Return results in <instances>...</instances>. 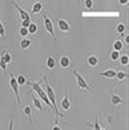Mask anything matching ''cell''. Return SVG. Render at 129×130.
<instances>
[{
	"mask_svg": "<svg viewBox=\"0 0 129 130\" xmlns=\"http://www.w3.org/2000/svg\"><path fill=\"white\" fill-rule=\"evenodd\" d=\"M126 43H127V44H129V36L126 37Z\"/></svg>",
	"mask_w": 129,
	"mask_h": 130,
	"instance_id": "35",
	"label": "cell"
},
{
	"mask_svg": "<svg viewBox=\"0 0 129 130\" xmlns=\"http://www.w3.org/2000/svg\"><path fill=\"white\" fill-rule=\"evenodd\" d=\"M10 86H11L12 91L15 92V95H16V100H17V102L20 104V98H19V93H18V84L17 82H16V77L14 75H10Z\"/></svg>",
	"mask_w": 129,
	"mask_h": 130,
	"instance_id": "4",
	"label": "cell"
},
{
	"mask_svg": "<svg viewBox=\"0 0 129 130\" xmlns=\"http://www.w3.org/2000/svg\"><path fill=\"white\" fill-rule=\"evenodd\" d=\"M120 4H121V5H126V4H128V0H121V1H120Z\"/></svg>",
	"mask_w": 129,
	"mask_h": 130,
	"instance_id": "34",
	"label": "cell"
},
{
	"mask_svg": "<svg viewBox=\"0 0 129 130\" xmlns=\"http://www.w3.org/2000/svg\"><path fill=\"white\" fill-rule=\"evenodd\" d=\"M116 74H117V72H116L114 69H109V70H106L104 72H102L101 76L108 77V78H114V77H116Z\"/></svg>",
	"mask_w": 129,
	"mask_h": 130,
	"instance_id": "8",
	"label": "cell"
},
{
	"mask_svg": "<svg viewBox=\"0 0 129 130\" xmlns=\"http://www.w3.org/2000/svg\"><path fill=\"white\" fill-rule=\"evenodd\" d=\"M12 127H14V120L11 118V121H10V124H9V130H12Z\"/></svg>",
	"mask_w": 129,
	"mask_h": 130,
	"instance_id": "32",
	"label": "cell"
},
{
	"mask_svg": "<svg viewBox=\"0 0 129 130\" xmlns=\"http://www.w3.org/2000/svg\"><path fill=\"white\" fill-rule=\"evenodd\" d=\"M52 130H62V128H61L60 126H57V124H56V126L53 127V129H52Z\"/></svg>",
	"mask_w": 129,
	"mask_h": 130,
	"instance_id": "33",
	"label": "cell"
},
{
	"mask_svg": "<svg viewBox=\"0 0 129 130\" xmlns=\"http://www.w3.org/2000/svg\"><path fill=\"white\" fill-rule=\"evenodd\" d=\"M60 64L62 67H68L70 65V58L68 56H62L61 59H60Z\"/></svg>",
	"mask_w": 129,
	"mask_h": 130,
	"instance_id": "14",
	"label": "cell"
},
{
	"mask_svg": "<svg viewBox=\"0 0 129 130\" xmlns=\"http://www.w3.org/2000/svg\"><path fill=\"white\" fill-rule=\"evenodd\" d=\"M0 36L5 37L6 35H5V27H4V24L0 21Z\"/></svg>",
	"mask_w": 129,
	"mask_h": 130,
	"instance_id": "27",
	"label": "cell"
},
{
	"mask_svg": "<svg viewBox=\"0 0 129 130\" xmlns=\"http://www.w3.org/2000/svg\"><path fill=\"white\" fill-rule=\"evenodd\" d=\"M0 59H2V61L5 62V63H10L11 62V55L9 54V52H6V53H4L2 54V56H1V58Z\"/></svg>",
	"mask_w": 129,
	"mask_h": 130,
	"instance_id": "17",
	"label": "cell"
},
{
	"mask_svg": "<svg viewBox=\"0 0 129 130\" xmlns=\"http://www.w3.org/2000/svg\"><path fill=\"white\" fill-rule=\"evenodd\" d=\"M30 108H29V105H27V107H25V109H24V113H25L26 116H29V119H30ZM31 121V119H30Z\"/></svg>",
	"mask_w": 129,
	"mask_h": 130,
	"instance_id": "26",
	"label": "cell"
},
{
	"mask_svg": "<svg viewBox=\"0 0 129 130\" xmlns=\"http://www.w3.org/2000/svg\"><path fill=\"white\" fill-rule=\"evenodd\" d=\"M84 5H85V7H87V8H91L93 6V2H92V0H85Z\"/></svg>",
	"mask_w": 129,
	"mask_h": 130,
	"instance_id": "29",
	"label": "cell"
},
{
	"mask_svg": "<svg viewBox=\"0 0 129 130\" xmlns=\"http://www.w3.org/2000/svg\"><path fill=\"white\" fill-rule=\"evenodd\" d=\"M27 29H28V32H29V34H35V32L37 31V29H38V28H37V25H36V24L30 23V25L28 26Z\"/></svg>",
	"mask_w": 129,
	"mask_h": 130,
	"instance_id": "19",
	"label": "cell"
},
{
	"mask_svg": "<svg viewBox=\"0 0 129 130\" xmlns=\"http://www.w3.org/2000/svg\"><path fill=\"white\" fill-rule=\"evenodd\" d=\"M119 57H120V53L119 52L112 51L111 54H110V58H111L112 61H117V59H119Z\"/></svg>",
	"mask_w": 129,
	"mask_h": 130,
	"instance_id": "21",
	"label": "cell"
},
{
	"mask_svg": "<svg viewBox=\"0 0 129 130\" xmlns=\"http://www.w3.org/2000/svg\"><path fill=\"white\" fill-rule=\"evenodd\" d=\"M21 27H24V28H28V26L30 25V19L28 20H23V23H21Z\"/></svg>",
	"mask_w": 129,
	"mask_h": 130,
	"instance_id": "28",
	"label": "cell"
},
{
	"mask_svg": "<svg viewBox=\"0 0 129 130\" xmlns=\"http://www.w3.org/2000/svg\"><path fill=\"white\" fill-rule=\"evenodd\" d=\"M121 102H123L121 96L117 95V94H115V93L111 94V104L114 105V107H116V105L119 104V103H121Z\"/></svg>",
	"mask_w": 129,
	"mask_h": 130,
	"instance_id": "9",
	"label": "cell"
},
{
	"mask_svg": "<svg viewBox=\"0 0 129 130\" xmlns=\"http://www.w3.org/2000/svg\"><path fill=\"white\" fill-rule=\"evenodd\" d=\"M74 75L76 76V81H77V85H79L80 89H82V90H88V91H92V89L90 88V85H89V83L87 82V80H85L84 77L82 76L81 74H80L77 71H74Z\"/></svg>",
	"mask_w": 129,
	"mask_h": 130,
	"instance_id": "3",
	"label": "cell"
},
{
	"mask_svg": "<svg viewBox=\"0 0 129 130\" xmlns=\"http://www.w3.org/2000/svg\"><path fill=\"white\" fill-rule=\"evenodd\" d=\"M45 83H46V88H47V94H46V95H47V98H48V100H50L51 104H52L53 109L56 111V113H57L58 116H62V113L58 112V110H57V105H56V99H55L54 92H53V90H52V88L50 86V84L47 83V81H45Z\"/></svg>",
	"mask_w": 129,
	"mask_h": 130,
	"instance_id": "2",
	"label": "cell"
},
{
	"mask_svg": "<svg viewBox=\"0 0 129 130\" xmlns=\"http://www.w3.org/2000/svg\"><path fill=\"white\" fill-rule=\"evenodd\" d=\"M88 64L90 65V66H96V65L99 64V59L96 56L94 55H91L88 57Z\"/></svg>",
	"mask_w": 129,
	"mask_h": 130,
	"instance_id": "12",
	"label": "cell"
},
{
	"mask_svg": "<svg viewBox=\"0 0 129 130\" xmlns=\"http://www.w3.org/2000/svg\"><path fill=\"white\" fill-rule=\"evenodd\" d=\"M61 107H62V109H64V110H69L70 108H71V102H70L69 95H65V98L62 100Z\"/></svg>",
	"mask_w": 129,
	"mask_h": 130,
	"instance_id": "10",
	"label": "cell"
},
{
	"mask_svg": "<svg viewBox=\"0 0 129 130\" xmlns=\"http://www.w3.org/2000/svg\"><path fill=\"white\" fill-rule=\"evenodd\" d=\"M31 96H33V102H34V105H35V108H36L37 110H39V111H43V107H42V103H41V101L38 100V98H37L35 94L31 93Z\"/></svg>",
	"mask_w": 129,
	"mask_h": 130,
	"instance_id": "13",
	"label": "cell"
},
{
	"mask_svg": "<svg viewBox=\"0 0 129 130\" xmlns=\"http://www.w3.org/2000/svg\"><path fill=\"white\" fill-rule=\"evenodd\" d=\"M122 42L121 40H116V42L114 43V51H116V52H120V51L122 50Z\"/></svg>",
	"mask_w": 129,
	"mask_h": 130,
	"instance_id": "16",
	"label": "cell"
},
{
	"mask_svg": "<svg viewBox=\"0 0 129 130\" xmlns=\"http://www.w3.org/2000/svg\"><path fill=\"white\" fill-rule=\"evenodd\" d=\"M12 5L16 7V9L18 10V12H19V15H20V18L23 20H28V19H30V16H29V13L27 11H25L24 9H21V8L17 5V2L16 1H12Z\"/></svg>",
	"mask_w": 129,
	"mask_h": 130,
	"instance_id": "6",
	"label": "cell"
},
{
	"mask_svg": "<svg viewBox=\"0 0 129 130\" xmlns=\"http://www.w3.org/2000/svg\"><path fill=\"white\" fill-rule=\"evenodd\" d=\"M120 63L122 65H128V62H129V58H128V55H122L120 56Z\"/></svg>",
	"mask_w": 129,
	"mask_h": 130,
	"instance_id": "23",
	"label": "cell"
},
{
	"mask_svg": "<svg viewBox=\"0 0 129 130\" xmlns=\"http://www.w3.org/2000/svg\"><path fill=\"white\" fill-rule=\"evenodd\" d=\"M116 76L118 77V80L121 81V80H123V78L127 77V73H126V72H122V71H119V72L117 73V74H116Z\"/></svg>",
	"mask_w": 129,
	"mask_h": 130,
	"instance_id": "22",
	"label": "cell"
},
{
	"mask_svg": "<svg viewBox=\"0 0 129 130\" xmlns=\"http://www.w3.org/2000/svg\"><path fill=\"white\" fill-rule=\"evenodd\" d=\"M101 127L99 124V121H98V116H95V123H94V130H100Z\"/></svg>",
	"mask_w": 129,
	"mask_h": 130,
	"instance_id": "30",
	"label": "cell"
},
{
	"mask_svg": "<svg viewBox=\"0 0 129 130\" xmlns=\"http://www.w3.org/2000/svg\"><path fill=\"white\" fill-rule=\"evenodd\" d=\"M0 67H1V69L4 70L5 72H6V69H7V64L5 63V62L2 61V59H0Z\"/></svg>",
	"mask_w": 129,
	"mask_h": 130,
	"instance_id": "31",
	"label": "cell"
},
{
	"mask_svg": "<svg viewBox=\"0 0 129 130\" xmlns=\"http://www.w3.org/2000/svg\"><path fill=\"white\" fill-rule=\"evenodd\" d=\"M43 9V4L39 1H36L35 4L33 5V9H31V11H33V13H38L41 12Z\"/></svg>",
	"mask_w": 129,
	"mask_h": 130,
	"instance_id": "11",
	"label": "cell"
},
{
	"mask_svg": "<svg viewBox=\"0 0 129 130\" xmlns=\"http://www.w3.org/2000/svg\"><path fill=\"white\" fill-rule=\"evenodd\" d=\"M55 64H56V62H55V59L52 57V56H50V57L47 58V61H46V65H47V67L48 69H51V70H53L55 67Z\"/></svg>",
	"mask_w": 129,
	"mask_h": 130,
	"instance_id": "15",
	"label": "cell"
},
{
	"mask_svg": "<svg viewBox=\"0 0 129 130\" xmlns=\"http://www.w3.org/2000/svg\"><path fill=\"white\" fill-rule=\"evenodd\" d=\"M29 84L31 85V88H33V90L36 92L37 94H38V96L41 98V99L43 100V101L46 103L50 108H53L52 107V104H51V102H50V100H48V98L46 95V93H45L44 91H43V89L41 88V85L38 84V83H36V82H29Z\"/></svg>",
	"mask_w": 129,
	"mask_h": 130,
	"instance_id": "1",
	"label": "cell"
},
{
	"mask_svg": "<svg viewBox=\"0 0 129 130\" xmlns=\"http://www.w3.org/2000/svg\"><path fill=\"white\" fill-rule=\"evenodd\" d=\"M44 25H45V29H46L52 36H54V26H53L52 20H51L46 15L44 16Z\"/></svg>",
	"mask_w": 129,
	"mask_h": 130,
	"instance_id": "5",
	"label": "cell"
},
{
	"mask_svg": "<svg viewBox=\"0 0 129 130\" xmlns=\"http://www.w3.org/2000/svg\"><path fill=\"white\" fill-rule=\"evenodd\" d=\"M19 32H20L21 36H27V35L29 34V32H28V29H27V28H24V27H20Z\"/></svg>",
	"mask_w": 129,
	"mask_h": 130,
	"instance_id": "25",
	"label": "cell"
},
{
	"mask_svg": "<svg viewBox=\"0 0 129 130\" xmlns=\"http://www.w3.org/2000/svg\"><path fill=\"white\" fill-rule=\"evenodd\" d=\"M29 46H30V40H29V39H23L20 42V47L23 48V50L29 47Z\"/></svg>",
	"mask_w": 129,
	"mask_h": 130,
	"instance_id": "20",
	"label": "cell"
},
{
	"mask_svg": "<svg viewBox=\"0 0 129 130\" xmlns=\"http://www.w3.org/2000/svg\"><path fill=\"white\" fill-rule=\"evenodd\" d=\"M16 82H17L18 85H24L27 81H26V77L24 75H18L17 78H16Z\"/></svg>",
	"mask_w": 129,
	"mask_h": 130,
	"instance_id": "18",
	"label": "cell"
},
{
	"mask_svg": "<svg viewBox=\"0 0 129 130\" xmlns=\"http://www.w3.org/2000/svg\"><path fill=\"white\" fill-rule=\"evenodd\" d=\"M100 130H106V129H102V128H101V129H100Z\"/></svg>",
	"mask_w": 129,
	"mask_h": 130,
	"instance_id": "36",
	"label": "cell"
},
{
	"mask_svg": "<svg viewBox=\"0 0 129 130\" xmlns=\"http://www.w3.org/2000/svg\"><path fill=\"white\" fill-rule=\"evenodd\" d=\"M57 25H58L60 30H62V31H68L70 29V25H69V23L65 19H60L58 20V23H57Z\"/></svg>",
	"mask_w": 129,
	"mask_h": 130,
	"instance_id": "7",
	"label": "cell"
},
{
	"mask_svg": "<svg viewBox=\"0 0 129 130\" xmlns=\"http://www.w3.org/2000/svg\"><path fill=\"white\" fill-rule=\"evenodd\" d=\"M125 29H126V27H125V25L123 24H118V26H117V31L119 32V34H122L123 31H125Z\"/></svg>",
	"mask_w": 129,
	"mask_h": 130,
	"instance_id": "24",
	"label": "cell"
}]
</instances>
